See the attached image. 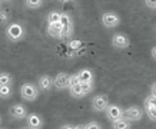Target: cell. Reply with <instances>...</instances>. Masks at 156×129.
Wrapping results in <instances>:
<instances>
[{
    "instance_id": "6da1fadb",
    "label": "cell",
    "mask_w": 156,
    "mask_h": 129,
    "mask_svg": "<svg viewBox=\"0 0 156 129\" xmlns=\"http://www.w3.org/2000/svg\"><path fill=\"white\" fill-rule=\"evenodd\" d=\"M39 93H40V91H39L37 85H34L32 82H24L20 86V96L27 102H34L39 98Z\"/></svg>"
},
{
    "instance_id": "7a4b0ae2",
    "label": "cell",
    "mask_w": 156,
    "mask_h": 129,
    "mask_svg": "<svg viewBox=\"0 0 156 129\" xmlns=\"http://www.w3.org/2000/svg\"><path fill=\"white\" fill-rule=\"evenodd\" d=\"M6 38L9 39L10 42H19L24 38V29L22 24L19 23H10L6 27Z\"/></svg>"
},
{
    "instance_id": "3957f363",
    "label": "cell",
    "mask_w": 156,
    "mask_h": 129,
    "mask_svg": "<svg viewBox=\"0 0 156 129\" xmlns=\"http://www.w3.org/2000/svg\"><path fill=\"white\" fill-rule=\"evenodd\" d=\"M122 116L125 119H128L129 122H139L143 118V109L136 105H132L129 108H126V109H123Z\"/></svg>"
},
{
    "instance_id": "277c9868",
    "label": "cell",
    "mask_w": 156,
    "mask_h": 129,
    "mask_svg": "<svg viewBox=\"0 0 156 129\" xmlns=\"http://www.w3.org/2000/svg\"><path fill=\"white\" fill-rule=\"evenodd\" d=\"M102 24L106 29H115L120 24V17L115 12H105L102 14Z\"/></svg>"
},
{
    "instance_id": "5b68a950",
    "label": "cell",
    "mask_w": 156,
    "mask_h": 129,
    "mask_svg": "<svg viewBox=\"0 0 156 129\" xmlns=\"http://www.w3.org/2000/svg\"><path fill=\"white\" fill-rule=\"evenodd\" d=\"M109 103V98L105 93H99L92 99V109L95 112H103Z\"/></svg>"
},
{
    "instance_id": "8992f818",
    "label": "cell",
    "mask_w": 156,
    "mask_h": 129,
    "mask_svg": "<svg viewBox=\"0 0 156 129\" xmlns=\"http://www.w3.org/2000/svg\"><path fill=\"white\" fill-rule=\"evenodd\" d=\"M103 112L106 113V118H108L110 122L115 119H118V118H120L123 115V109L119 105H116V103H108V106H106V109H105Z\"/></svg>"
},
{
    "instance_id": "52a82bcc",
    "label": "cell",
    "mask_w": 156,
    "mask_h": 129,
    "mask_svg": "<svg viewBox=\"0 0 156 129\" xmlns=\"http://www.w3.org/2000/svg\"><path fill=\"white\" fill-rule=\"evenodd\" d=\"M129 45H130V40L126 34L123 33H115L112 36V46L116 49H126L129 48Z\"/></svg>"
},
{
    "instance_id": "ba28073f",
    "label": "cell",
    "mask_w": 156,
    "mask_h": 129,
    "mask_svg": "<svg viewBox=\"0 0 156 129\" xmlns=\"http://www.w3.org/2000/svg\"><path fill=\"white\" fill-rule=\"evenodd\" d=\"M26 126L30 129H40L43 128V119L37 113H27L26 115Z\"/></svg>"
},
{
    "instance_id": "9c48e42d",
    "label": "cell",
    "mask_w": 156,
    "mask_h": 129,
    "mask_svg": "<svg viewBox=\"0 0 156 129\" xmlns=\"http://www.w3.org/2000/svg\"><path fill=\"white\" fill-rule=\"evenodd\" d=\"M10 112V116L16 120H20V119H24L26 118V115H27V109H26V106L22 105V103H14L12 108L9 109Z\"/></svg>"
},
{
    "instance_id": "30bf717a",
    "label": "cell",
    "mask_w": 156,
    "mask_h": 129,
    "mask_svg": "<svg viewBox=\"0 0 156 129\" xmlns=\"http://www.w3.org/2000/svg\"><path fill=\"white\" fill-rule=\"evenodd\" d=\"M143 112H146V115L149 116V119L152 122L156 120V103H155V96L153 95H151V98L145 99V110Z\"/></svg>"
},
{
    "instance_id": "8fae6325",
    "label": "cell",
    "mask_w": 156,
    "mask_h": 129,
    "mask_svg": "<svg viewBox=\"0 0 156 129\" xmlns=\"http://www.w3.org/2000/svg\"><path fill=\"white\" fill-rule=\"evenodd\" d=\"M67 79H69V73L66 72H59L55 79H53V86L57 91H63L67 88Z\"/></svg>"
},
{
    "instance_id": "7c38bea8",
    "label": "cell",
    "mask_w": 156,
    "mask_h": 129,
    "mask_svg": "<svg viewBox=\"0 0 156 129\" xmlns=\"http://www.w3.org/2000/svg\"><path fill=\"white\" fill-rule=\"evenodd\" d=\"M37 88L39 91H43V92L50 91L53 88V79L49 75H42L37 81Z\"/></svg>"
},
{
    "instance_id": "4fadbf2b",
    "label": "cell",
    "mask_w": 156,
    "mask_h": 129,
    "mask_svg": "<svg viewBox=\"0 0 156 129\" xmlns=\"http://www.w3.org/2000/svg\"><path fill=\"white\" fill-rule=\"evenodd\" d=\"M62 26L60 22H53V23H48V33L55 39H60L62 33Z\"/></svg>"
},
{
    "instance_id": "5bb4252c",
    "label": "cell",
    "mask_w": 156,
    "mask_h": 129,
    "mask_svg": "<svg viewBox=\"0 0 156 129\" xmlns=\"http://www.w3.org/2000/svg\"><path fill=\"white\" fill-rule=\"evenodd\" d=\"M112 128L113 129H129V128H132V122H129L128 119H125L123 116H120L118 119L112 120Z\"/></svg>"
},
{
    "instance_id": "9a60e30c",
    "label": "cell",
    "mask_w": 156,
    "mask_h": 129,
    "mask_svg": "<svg viewBox=\"0 0 156 129\" xmlns=\"http://www.w3.org/2000/svg\"><path fill=\"white\" fill-rule=\"evenodd\" d=\"M77 77H79V82H90L95 81V76H93V72L85 67V69H80L77 72Z\"/></svg>"
},
{
    "instance_id": "2e32d148",
    "label": "cell",
    "mask_w": 156,
    "mask_h": 129,
    "mask_svg": "<svg viewBox=\"0 0 156 129\" xmlns=\"http://www.w3.org/2000/svg\"><path fill=\"white\" fill-rule=\"evenodd\" d=\"M69 92H70V96H73V98H76V99H80V98H83L85 96V93H83V91H82V86H80V82H77V83H73V85H70L69 88Z\"/></svg>"
},
{
    "instance_id": "e0dca14e",
    "label": "cell",
    "mask_w": 156,
    "mask_h": 129,
    "mask_svg": "<svg viewBox=\"0 0 156 129\" xmlns=\"http://www.w3.org/2000/svg\"><path fill=\"white\" fill-rule=\"evenodd\" d=\"M75 33V24L70 23L67 26H63L62 27V33H60V39L62 40H66V39H70Z\"/></svg>"
},
{
    "instance_id": "ac0fdd59",
    "label": "cell",
    "mask_w": 156,
    "mask_h": 129,
    "mask_svg": "<svg viewBox=\"0 0 156 129\" xmlns=\"http://www.w3.org/2000/svg\"><path fill=\"white\" fill-rule=\"evenodd\" d=\"M12 96V85H0V99H9Z\"/></svg>"
},
{
    "instance_id": "d6986e66",
    "label": "cell",
    "mask_w": 156,
    "mask_h": 129,
    "mask_svg": "<svg viewBox=\"0 0 156 129\" xmlns=\"http://www.w3.org/2000/svg\"><path fill=\"white\" fill-rule=\"evenodd\" d=\"M80 86H82V91H83V93H85V96H86L87 93H90V92L95 89V81L80 82Z\"/></svg>"
},
{
    "instance_id": "ffe728a7",
    "label": "cell",
    "mask_w": 156,
    "mask_h": 129,
    "mask_svg": "<svg viewBox=\"0 0 156 129\" xmlns=\"http://www.w3.org/2000/svg\"><path fill=\"white\" fill-rule=\"evenodd\" d=\"M24 5H26V7H29V9H40L43 6V0H24Z\"/></svg>"
},
{
    "instance_id": "44dd1931",
    "label": "cell",
    "mask_w": 156,
    "mask_h": 129,
    "mask_svg": "<svg viewBox=\"0 0 156 129\" xmlns=\"http://www.w3.org/2000/svg\"><path fill=\"white\" fill-rule=\"evenodd\" d=\"M13 77L7 72H0V85H12Z\"/></svg>"
},
{
    "instance_id": "7402d4cb",
    "label": "cell",
    "mask_w": 156,
    "mask_h": 129,
    "mask_svg": "<svg viewBox=\"0 0 156 129\" xmlns=\"http://www.w3.org/2000/svg\"><path fill=\"white\" fill-rule=\"evenodd\" d=\"M59 19H60V12H56V10H53V12H50V13L48 14V17H46V20H48V23H53V22H59Z\"/></svg>"
},
{
    "instance_id": "603a6c76",
    "label": "cell",
    "mask_w": 156,
    "mask_h": 129,
    "mask_svg": "<svg viewBox=\"0 0 156 129\" xmlns=\"http://www.w3.org/2000/svg\"><path fill=\"white\" fill-rule=\"evenodd\" d=\"M67 46H69V49H70V50L77 52V50L82 48V42H80V40H77V39H73V40H70V42H67Z\"/></svg>"
},
{
    "instance_id": "cb8c5ba5",
    "label": "cell",
    "mask_w": 156,
    "mask_h": 129,
    "mask_svg": "<svg viewBox=\"0 0 156 129\" xmlns=\"http://www.w3.org/2000/svg\"><path fill=\"white\" fill-rule=\"evenodd\" d=\"M59 22H60L62 26H67V24L73 23L72 17H70V16H69L67 13H60V19H59Z\"/></svg>"
},
{
    "instance_id": "d4e9b609",
    "label": "cell",
    "mask_w": 156,
    "mask_h": 129,
    "mask_svg": "<svg viewBox=\"0 0 156 129\" xmlns=\"http://www.w3.org/2000/svg\"><path fill=\"white\" fill-rule=\"evenodd\" d=\"M9 23V13L0 9V24H7Z\"/></svg>"
},
{
    "instance_id": "484cf974",
    "label": "cell",
    "mask_w": 156,
    "mask_h": 129,
    "mask_svg": "<svg viewBox=\"0 0 156 129\" xmlns=\"http://www.w3.org/2000/svg\"><path fill=\"white\" fill-rule=\"evenodd\" d=\"M80 128H85V129H90V128H96V129H100V128H102V125H99V124H95V122H90V124L82 125Z\"/></svg>"
},
{
    "instance_id": "4316f807",
    "label": "cell",
    "mask_w": 156,
    "mask_h": 129,
    "mask_svg": "<svg viewBox=\"0 0 156 129\" xmlns=\"http://www.w3.org/2000/svg\"><path fill=\"white\" fill-rule=\"evenodd\" d=\"M145 5H146V7H149L151 10H155L156 0H145Z\"/></svg>"
},
{
    "instance_id": "83f0119b",
    "label": "cell",
    "mask_w": 156,
    "mask_h": 129,
    "mask_svg": "<svg viewBox=\"0 0 156 129\" xmlns=\"http://www.w3.org/2000/svg\"><path fill=\"white\" fill-rule=\"evenodd\" d=\"M59 2H62V3H67V2H72V0H59Z\"/></svg>"
},
{
    "instance_id": "f1b7e54d",
    "label": "cell",
    "mask_w": 156,
    "mask_h": 129,
    "mask_svg": "<svg viewBox=\"0 0 156 129\" xmlns=\"http://www.w3.org/2000/svg\"><path fill=\"white\" fill-rule=\"evenodd\" d=\"M2 2H7V3H9V2H12V0H2Z\"/></svg>"
},
{
    "instance_id": "f546056e",
    "label": "cell",
    "mask_w": 156,
    "mask_h": 129,
    "mask_svg": "<svg viewBox=\"0 0 156 129\" xmlns=\"http://www.w3.org/2000/svg\"><path fill=\"white\" fill-rule=\"evenodd\" d=\"M0 6H2V0H0ZM0 9H2V7H0Z\"/></svg>"
},
{
    "instance_id": "4dcf8cb0",
    "label": "cell",
    "mask_w": 156,
    "mask_h": 129,
    "mask_svg": "<svg viewBox=\"0 0 156 129\" xmlns=\"http://www.w3.org/2000/svg\"><path fill=\"white\" fill-rule=\"evenodd\" d=\"M0 124H2V118H0Z\"/></svg>"
}]
</instances>
